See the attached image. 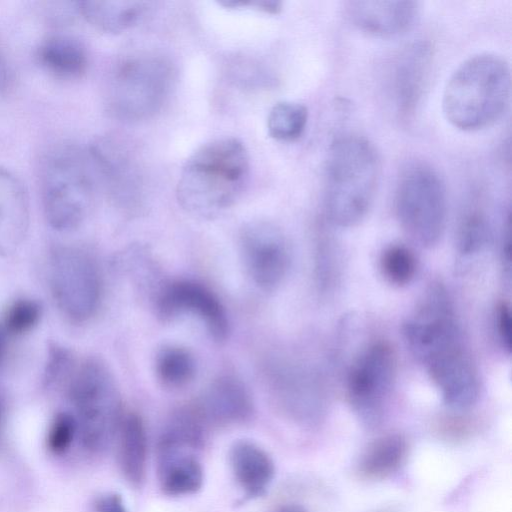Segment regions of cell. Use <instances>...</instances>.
Returning a JSON list of instances; mask_svg holds the SVG:
<instances>
[{"label": "cell", "mask_w": 512, "mask_h": 512, "mask_svg": "<svg viewBox=\"0 0 512 512\" xmlns=\"http://www.w3.org/2000/svg\"><path fill=\"white\" fill-rule=\"evenodd\" d=\"M205 423L233 425L249 420L254 411L251 393L235 375L215 378L203 391L195 406Z\"/></svg>", "instance_id": "4fadbf2b"}, {"label": "cell", "mask_w": 512, "mask_h": 512, "mask_svg": "<svg viewBox=\"0 0 512 512\" xmlns=\"http://www.w3.org/2000/svg\"><path fill=\"white\" fill-rule=\"evenodd\" d=\"M95 512H127L120 495L107 493L98 497L94 502Z\"/></svg>", "instance_id": "4dcf8cb0"}, {"label": "cell", "mask_w": 512, "mask_h": 512, "mask_svg": "<svg viewBox=\"0 0 512 512\" xmlns=\"http://www.w3.org/2000/svg\"><path fill=\"white\" fill-rule=\"evenodd\" d=\"M403 334L447 406L464 410L477 402L478 370L464 343L451 298L442 284L435 283L428 288L404 323Z\"/></svg>", "instance_id": "6da1fadb"}, {"label": "cell", "mask_w": 512, "mask_h": 512, "mask_svg": "<svg viewBox=\"0 0 512 512\" xmlns=\"http://www.w3.org/2000/svg\"><path fill=\"white\" fill-rule=\"evenodd\" d=\"M307 121L308 110L304 105L291 101L278 102L268 114V133L278 141H293L303 134Z\"/></svg>", "instance_id": "d4e9b609"}, {"label": "cell", "mask_w": 512, "mask_h": 512, "mask_svg": "<svg viewBox=\"0 0 512 512\" xmlns=\"http://www.w3.org/2000/svg\"><path fill=\"white\" fill-rule=\"evenodd\" d=\"M267 376L276 400L292 416L308 417L320 405L321 391L315 377L298 363L273 361Z\"/></svg>", "instance_id": "5bb4252c"}, {"label": "cell", "mask_w": 512, "mask_h": 512, "mask_svg": "<svg viewBox=\"0 0 512 512\" xmlns=\"http://www.w3.org/2000/svg\"><path fill=\"white\" fill-rule=\"evenodd\" d=\"M9 80L8 68L5 60L0 55V93L7 87Z\"/></svg>", "instance_id": "1f68e13d"}, {"label": "cell", "mask_w": 512, "mask_h": 512, "mask_svg": "<svg viewBox=\"0 0 512 512\" xmlns=\"http://www.w3.org/2000/svg\"><path fill=\"white\" fill-rule=\"evenodd\" d=\"M173 81L172 66L162 57L145 55L127 59L112 76L109 109L125 120L149 118L165 103Z\"/></svg>", "instance_id": "ba28073f"}, {"label": "cell", "mask_w": 512, "mask_h": 512, "mask_svg": "<svg viewBox=\"0 0 512 512\" xmlns=\"http://www.w3.org/2000/svg\"><path fill=\"white\" fill-rule=\"evenodd\" d=\"M77 425L73 415L59 413L53 419L47 436V446L55 454L65 452L71 445Z\"/></svg>", "instance_id": "f1b7e54d"}, {"label": "cell", "mask_w": 512, "mask_h": 512, "mask_svg": "<svg viewBox=\"0 0 512 512\" xmlns=\"http://www.w3.org/2000/svg\"><path fill=\"white\" fill-rule=\"evenodd\" d=\"M248 174L249 156L240 140L208 141L186 160L177 183V200L194 216L215 217L240 197Z\"/></svg>", "instance_id": "7a4b0ae2"}, {"label": "cell", "mask_w": 512, "mask_h": 512, "mask_svg": "<svg viewBox=\"0 0 512 512\" xmlns=\"http://www.w3.org/2000/svg\"><path fill=\"white\" fill-rule=\"evenodd\" d=\"M146 9L144 2L119 0H85L77 10L96 29L118 34L135 25Z\"/></svg>", "instance_id": "7402d4cb"}, {"label": "cell", "mask_w": 512, "mask_h": 512, "mask_svg": "<svg viewBox=\"0 0 512 512\" xmlns=\"http://www.w3.org/2000/svg\"><path fill=\"white\" fill-rule=\"evenodd\" d=\"M490 234L486 217L473 212L465 217L458 233V248L462 255H472L487 243Z\"/></svg>", "instance_id": "4316f807"}, {"label": "cell", "mask_w": 512, "mask_h": 512, "mask_svg": "<svg viewBox=\"0 0 512 512\" xmlns=\"http://www.w3.org/2000/svg\"><path fill=\"white\" fill-rule=\"evenodd\" d=\"M2 413H3V406H2V401L0 399V424H1V419H2Z\"/></svg>", "instance_id": "e575fe53"}, {"label": "cell", "mask_w": 512, "mask_h": 512, "mask_svg": "<svg viewBox=\"0 0 512 512\" xmlns=\"http://www.w3.org/2000/svg\"><path fill=\"white\" fill-rule=\"evenodd\" d=\"M379 266L382 275L389 283L403 286L415 277L417 258L409 247L403 244H392L382 252Z\"/></svg>", "instance_id": "484cf974"}, {"label": "cell", "mask_w": 512, "mask_h": 512, "mask_svg": "<svg viewBox=\"0 0 512 512\" xmlns=\"http://www.w3.org/2000/svg\"><path fill=\"white\" fill-rule=\"evenodd\" d=\"M512 321L510 307L506 303L497 306L495 312V326L498 339L502 348L508 353L511 352L512 343Z\"/></svg>", "instance_id": "f546056e"}, {"label": "cell", "mask_w": 512, "mask_h": 512, "mask_svg": "<svg viewBox=\"0 0 512 512\" xmlns=\"http://www.w3.org/2000/svg\"><path fill=\"white\" fill-rule=\"evenodd\" d=\"M154 306L162 320L180 315L196 316L217 342L227 339L230 325L219 298L207 286L194 280L163 282L154 295Z\"/></svg>", "instance_id": "7c38bea8"}, {"label": "cell", "mask_w": 512, "mask_h": 512, "mask_svg": "<svg viewBox=\"0 0 512 512\" xmlns=\"http://www.w3.org/2000/svg\"><path fill=\"white\" fill-rule=\"evenodd\" d=\"M154 368L156 378L162 386L180 389L193 381L197 364L193 353L177 344H166L155 355Z\"/></svg>", "instance_id": "cb8c5ba5"}, {"label": "cell", "mask_w": 512, "mask_h": 512, "mask_svg": "<svg viewBox=\"0 0 512 512\" xmlns=\"http://www.w3.org/2000/svg\"><path fill=\"white\" fill-rule=\"evenodd\" d=\"M418 3L409 0H357L345 5L347 19L360 31L391 37L410 29L418 15Z\"/></svg>", "instance_id": "9a60e30c"}, {"label": "cell", "mask_w": 512, "mask_h": 512, "mask_svg": "<svg viewBox=\"0 0 512 512\" xmlns=\"http://www.w3.org/2000/svg\"><path fill=\"white\" fill-rule=\"evenodd\" d=\"M41 316V307L31 299H21L14 302L5 315L4 328L10 334H22L31 330Z\"/></svg>", "instance_id": "83f0119b"}, {"label": "cell", "mask_w": 512, "mask_h": 512, "mask_svg": "<svg viewBox=\"0 0 512 512\" xmlns=\"http://www.w3.org/2000/svg\"><path fill=\"white\" fill-rule=\"evenodd\" d=\"M96 168L90 153L57 145L40 161L39 185L48 224L57 231H72L86 219L95 194Z\"/></svg>", "instance_id": "5b68a950"}, {"label": "cell", "mask_w": 512, "mask_h": 512, "mask_svg": "<svg viewBox=\"0 0 512 512\" xmlns=\"http://www.w3.org/2000/svg\"><path fill=\"white\" fill-rule=\"evenodd\" d=\"M431 48L425 42L407 47L398 58L394 73L396 105L403 115L410 114L418 104L429 75Z\"/></svg>", "instance_id": "e0dca14e"}, {"label": "cell", "mask_w": 512, "mask_h": 512, "mask_svg": "<svg viewBox=\"0 0 512 512\" xmlns=\"http://www.w3.org/2000/svg\"><path fill=\"white\" fill-rule=\"evenodd\" d=\"M156 450L159 486L163 494L180 497L201 489L203 468L193 451L168 447H156Z\"/></svg>", "instance_id": "ac0fdd59"}, {"label": "cell", "mask_w": 512, "mask_h": 512, "mask_svg": "<svg viewBox=\"0 0 512 512\" xmlns=\"http://www.w3.org/2000/svg\"><path fill=\"white\" fill-rule=\"evenodd\" d=\"M6 329L3 325H0V365L3 362V359L6 354Z\"/></svg>", "instance_id": "d6a6232c"}, {"label": "cell", "mask_w": 512, "mask_h": 512, "mask_svg": "<svg viewBox=\"0 0 512 512\" xmlns=\"http://www.w3.org/2000/svg\"><path fill=\"white\" fill-rule=\"evenodd\" d=\"M395 209L406 233L424 247L441 239L447 216L445 184L429 164L413 162L401 172L396 187Z\"/></svg>", "instance_id": "52a82bcc"}, {"label": "cell", "mask_w": 512, "mask_h": 512, "mask_svg": "<svg viewBox=\"0 0 512 512\" xmlns=\"http://www.w3.org/2000/svg\"><path fill=\"white\" fill-rule=\"evenodd\" d=\"M233 476L246 499L263 495L270 485L275 465L270 455L249 440L236 441L229 452Z\"/></svg>", "instance_id": "d6986e66"}, {"label": "cell", "mask_w": 512, "mask_h": 512, "mask_svg": "<svg viewBox=\"0 0 512 512\" xmlns=\"http://www.w3.org/2000/svg\"><path fill=\"white\" fill-rule=\"evenodd\" d=\"M240 253L252 282L260 289H275L290 267L291 254L286 236L265 220L245 223L239 234Z\"/></svg>", "instance_id": "8fae6325"}, {"label": "cell", "mask_w": 512, "mask_h": 512, "mask_svg": "<svg viewBox=\"0 0 512 512\" xmlns=\"http://www.w3.org/2000/svg\"><path fill=\"white\" fill-rule=\"evenodd\" d=\"M49 281L57 306L73 322L90 319L102 298V276L95 258L74 246L57 247L50 257Z\"/></svg>", "instance_id": "9c48e42d"}, {"label": "cell", "mask_w": 512, "mask_h": 512, "mask_svg": "<svg viewBox=\"0 0 512 512\" xmlns=\"http://www.w3.org/2000/svg\"><path fill=\"white\" fill-rule=\"evenodd\" d=\"M36 58L46 72L63 80L80 78L88 65L84 44L69 34H54L44 39L37 48Z\"/></svg>", "instance_id": "ffe728a7"}, {"label": "cell", "mask_w": 512, "mask_h": 512, "mask_svg": "<svg viewBox=\"0 0 512 512\" xmlns=\"http://www.w3.org/2000/svg\"><path fill=\"white\" fill-rule=\"evenodd\" d=\"M116 439L120 471L128 483L138 487L146 475L148 443L144 423L137 413L124 414Z\"/></svg>", "instance_id": "44dd1931"}, {"label": "cell", "mask_w": 512, "mask_h": 512, "mask_svg": "<svg viewBox=\"0 0 512 512\" xmlns=\"http://www.w3.org/2000/svg\"><path fill=\"white\" fill-rule=\"evenodd\" d=\"M396 374V358L385 342L369 345L353 363L347 394L357 415L366 423H376L392 390Z\"/></svg>", "instance_id": "30bf717a"}, {"label": "cell", "mask_w": 512, "mask_h": 512, "mask_svg": "<svg viewBox=\"0 0 512 512\" xmlns=\"http://www.w3.org/2000/svg\"><path fill=\"white\" fill-rule=\"evenodd\" d=\"M29 199L20 179L0 166V256L14 251L29 226Z\"/></svg>", "instance_id": "2e32d148"}, {"label": "cell", "mask_w": 512, "mask_h": 512, "mask_svg": "<svg viewBox=\"0 0 512 512\" xmlns=\"http://www.w3.org/2000/svg\"><path fill=\"white\" fill-rule=\"evenodd\" d=\"M380 164L364 137L346 134L331 144L324 173V206L330 222L351 227L363 220L374 201Z\"/></svg>", "instance_id": "277c9868"}, {"label": "cell", "mask_w": 512, "mask_h": 512, "mask_svg": "<svg viewBox=\"0 0 512 512\" xmlns=\"http://www.w3.org/2000/svg\"><path fill=\"white\" fill-rule=\"evenodd\" d=\"M406 439L400 434L382 436L366 448L362 454L358 470L369 479H383L396 472L407 455Z\"/></svg>", "instance_id": "603a6c76"}, {"label": "cell", "mask_w": 512, "mask_h": 512, "mask_svg": "<svg viewBox=\"0 0 512 512\" xmlns=\"http://www.w3.org/2000/svg\"><path fill=\"white\" fill-rule=\"evenodd\" d=\"M275 512H306L302 507L298 505H286L281 507Z\"/></svg>", "instance_id": "836d02e7"}, {"label": "cell", "mask_w": 512, "mask_h": 512, "mask_svg": "<svg viewBox=\"0 0 512 512\" xmlns=\"http://www.w3.org/2000/svg\"><path fill=\"white\" fill-rule=\"evenodd\" d=\"M65 386L83 446L95 452L105 449L124 416L112 371L101 359L89 357L75 363Z\"/></svg>", "instance_id": "8992f818"}, {"label": "cell", "mask_w": 512, "mask_h": 512, "mask_svg": "<svg viewBox=\"0 0 512 512\" xmlns=\"http://www.w3.org/2000/svg\"><path fill=\"white\" fill-rule=\"evenodd\" d=\"M511 96L508 62L495 53H479L463 61L444 89L446 119L463 131L492 126L507 111Z\"/></svg>", "instance_id": "3957f363"}]
</instances>
